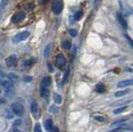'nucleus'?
Instances as JSON below:
<instances>
[{"mask_svg": "<svg viewBox=\"0 0 133 132\" xmlns=\"http://www.w3.org/2000/svg\"><path fill=\"white\" fill-rule=\"evenodd\" d=\"M126 121V119H121V120H118L117 121H115L113 122L112 124V126H115V125H117V124H120V123H123V122Z\"/></svg>", "mask_w": 133, "mask_h": 132, "instance_id": "27", "label": "nucleus"}, {"mask_svg": "<svg viewBox=\"0 0 133 132\" xmlns=\"http://www.w3.org/2000/svg\"><path fill=\"white\" fill-rule=\"evenodd\" d=\"M51 44H48V45H47L46 47L44 48V51H43V56L44 57H48L49 56V54H50V52H51V49H52V47H51Z\"/></svg>", "mask_w": 133, "mask_h": 132, "instance_id": "14", "label": "nucleus"}, {"mask_svg": "<svg viewBox=\"0 0 133 132\" xmlns=\"http://www.w3.org/2000/svg\"><path fill=\"white\" fill-rule=\"evenodd\" d=\"M69 71H66L65 72V74H64V76H63V84H65L66 81H67L68 80V77H69Z\"/></svg>", "mask_w": 133, "mask_h": 132, "instance_id": "21", "label": "nucleus"}, {"mask_svg": "<svg viewBox=\"0 0 133 132\" xmlns=\"http://www.w3.org/2000/svg\"><path fill=\"white\" fill-rule=\"evenodd\" d=\"M8 1L9 0H1V2H0V20L3 17V12H5L6 7L8 4Z\"/></svg>", "mask_w": 133, "mask_h": 132, "instance_id": "10", "label": "nucleus"}, {"mask_svg": "<svg viewBox=\"0 0 133 132\" xmlns=\"http://www.w3.org/2000/svg\"><path fill=\"white\" fill-rule=\"evenodd\" d=\"M117 19L118 22L120 23V25L123 27V28L124 29L127 28V21H126V19L124 18V17H122V14L117 13Z\"/></svg>", "mask_w": 133, "mask_h": 132, "instance_id": "9", "label": "nucleus"}, {"mask_svg": "<svg viewBox=\"0 0 133 132\" xmlns=\"http://www.w3.org/2000/svg\"><path fill=\"white\" fill-rule=\"evenodd\" d=\"M98 1V0H95V2H97Z\"/></svg>", "mask_w": 133, "mask_h": 132, "instance_id": "37", "label": "nucleus"}, {"mask_svg": "<svg viewBox=\"0 0 133 132\" xmlns=\"http://www.w3.org/2000/svg\"><path fill=\"white\" fill-rule=\"evenodd\" d=\"M54 101L56 104H61L63 102V97L60 94H56L54 96Z\"/></svg>", "mask_w": 133, "mask_h": 132, "instance_id": "18", "label": "nucleus"}, {"mask_svg": "<svg viewBox=\"0 0 133 132\" xmlns=\"http://www.w3.org/2000/svg\"><path fill=\"white\" fill-rule=\"evenodd\" d=\"M34 7H35V4H34L33 2H28V3L26 5V8L28 10H32V9H33Z\"/></svg>", "mask_w": 133, "mask_h": 132, "instance_id": "23", "label": "nucleus"}, {"mask_svg": "<svg viewBox=\"0 0 133 132\" xmlns=\"http://www.w3.org/2000/svg\"><path fill=\"white\" fill-rule=\"evenodd\" d=\"M11 109L13 113H14L17 116H22L24 112V108L21 104L18 103V102H13L11 105Z\"/></svg>", "mask_w": 133, "mask_h": 132, "instance_id": "2", "label": "nucleus"}, {"mask_svg": "<svg viewBox=\"0 0 133 132\" xmlns=\"http://www.w3.org/2000/svg\"><path fill=\"white\" fill-rule=\"evenodd\" d=\"M48 68H49V71H53V68H52V66H51V64H48Z\"/></svg>", "mask_w": 133, "mask_h": 132, "instance_id": "33", "label": "nucleus"}, {"mask_svg": "<svg viewBox=\"0 0 133 132\" xmlns=\"http://www.w3.org/2000/svg\"><path fill=\"white\" fill-rule=\"evenodd\" d=\"M94 119L96 120V121H100V122L105 121V118L104 117H102V116H94Z\"/></svg>", "mask_w": 133, "mask_h": 132, "instance_id": "25", "label": "nucleus"}, {"mask_svg": "<svg viewBox=\"0 0 133 132\" xmlns=\"http://www.w3.org/2000/svg\"><path fill=\"white\" fill-rule=\"evenodd\" d=\"M48 1L49 0H38V2L40 4H46Z\"/></svg>", "mask_w": 133, "mask_h": 132, "instance_id": "31", "label": "nucleus"}, {"mask_svg": "<svg viewBox=\"0 0 133 132\" xmlns=\"http://www.w3.org/2000/svg\"><path fill=\"white\" fill-rule=\"evenodd\" d=\"M66 62V57H64L63 54H58L56 57V61H55V65L59 69H62L65 66Z\"/></svg>", "mask_w": 133, "mask_h": 132, "instance_id": "3", "label": "nucleus"}, {"mask_svg": "<svg viewBox=\"0 0 133 132\" xmlns=\"http://www.w3.org/2000/svg\"><path fill=\"white\" fill-rule=\"evenodd\" d=\"M133 85V79L129 80H124V81H121L119 83L117 84L118 87H126L128 86H132Z\"/></svg>", "mask_w": 133, "mask_h": 132, "instance_id": "11", "label": "nucleus"}, {"mask_svg": "<svg viewBox=\"0 0 133 132\" xmlns=\"http://www.w3.org/2000/svg\"><path fill=\"white\" fill-rule=\"evenodd\" d=\"M106 90V86L105 85H103L102 83L97 84V86H96V91H97L98 93H103Z\"/></svg>", "mask_w": 133, "mask_h": 132, "instance_id": "15", "label": "nucleus"}, {"mask_svg": "<svg viewBox=\"0 0 133 132\" xmlns=\"http://www.w3.org/2000/svg\"><path fill=\"white\" fill-rule=\"evenodd\" d=\"M31 112L33 114V116L35 117L36 119H38L40 116V111H39L38 105L36 101H33L31 103V107H30Z\"/></svg>", "mask_w": 133, "mask_h": 132, "instance_id": "6", "label": "nucleus"}, {"mask_svg": "<svg viewBox=\"0 0 133 132\" xmlns=\"http://www.w3.org/2000/svg\"><path fill=\"white\" fill-rule=\"evenodd\" d=\"M82 15H83V12H82V10H79V11H77L74 14V20H76V21H78V20H80L81 18H82Z\"/></svg>", "mask_w": 133, "mask_h": 132, "instance_id": "19", "label": "nucleus"}, {"mask_svg": "<svg viewBox=\"0 0 133 132\" xmlns=\"http://www.w3.org/2000/svg\"><path fill=\"white\" fill-rule=\"evenodd\" d=\"M132 66H133V64H132Z\"/></svg>", "mask_w": 133, "mask_h": 132, "instance_id": "38", "label": "nucleus"}, {"mask_svg": "<svg viewBox=\"0 0 133 132\" xmlns=\"http://www.w3.org/2000/svg\"><path fill=\"white\" fill-rule=\"evenodd\" d=\"M127 106H122V107H118V108L115 109L114 111H113V114L114 115H118V114H121L122 112H123L124 111L127 109Z\"/></svg>", "mask_w": 133, "mask_h": 132, "instance_id": "16", "label": "nucleus"}, {"mask_svg": "<svg viewBox=\"0 0 133 132\" xmlns=\"http://www.w3.org/2000/svg\"><path fill=\"white\" fill-rule=\"evenodd\" d=\"M51 83H52V78L50 76H45L43 79V81H42V84H43L46 86H50Z\"/></svg>", "mask_w": 133, "mask_h": 132, "instance_id": "17", "label": "nucleus"}, {"mask_svg": "<svg viewBox=\"0 0 133 132\" xmlns=\"http://www.w3.org/2000/svg\"><path fill=\"white\" fill-rule=\"evenodd\" d=\"M26 15L23 12H18L16 13H14L11 17V21L13 23H18V22H22L25 18Z\"/></svg>", "mask_w": 133, "mask_h": 132, "instance_id": "5", "label": "nucleus"}, {"mask_svg": "<svg viewBox=\"0 0 133 132\" xmlns=\"http://www.w3.org/2000/svg\"><path fill=\"white\" fill-rule=\"evenodd\" d=\"M21 124V120H17V121L15 122V125H20Z\"/></svg>", "mask_w": 133, "mask_h": 132, "instance_id": "34", "label": "nucleus"}, {"mask_svg": "<svg viewBox=\"0 0 133 132\" xmlns=\"http://www.w3.org/2000/svg\"><path fill=\"white\" fill-rule=\"evenodd\" d=\"M32 80H33V77H32V76H26V77H24V81H26V82H30Z\"/></svg>", "mask_w": 133, "mask_h": 132, "instance_id": "29", "label": "nucleus"}, {"mask_svg": "<svg viewBox=\"0 0 133 132\" xmlns=\"http://www.w3.org/2000/svg\"><path fill=\"white\" fill-rule=\"evenodd\" d=\"M13 132H22V131H20L19 130H18V129H14L13 130Z\"/></svg>", "mask_w": 133, "mask_h": 132, "instance_id": "36", "label": "nucleus"}, {"mask_svg": "<svg viewBox=\"0 0 133 132\" xmlns=\"http://www.w3.org/2000/svg\"><path fill=\"white\" fill-rule=\"evenodd\" d=\"M33 63V60H28V61H26L24 62V66H29V65H31Z\"/></svg>", "mask_w": 133, "mask_h": 132, "instance_id": "30", "label": "nucleus"}, {"mask_svg": "<svg viewBox=\"0 0 133 132\" xmlns=\"http://www.w3.org/2000/svg\"><path fill=\"white\" fill-rule=\"evenodd\" d=\"M44 126H45V129L47 130V131H50V130L53 127V124L52 120L51 119L46 120L45 123H44Z\"/></svg>", "mask_w": 133, "mask_h": 132, "instance_id": "13", "label": "nucleus"}, {"mask_svg": "<svg viewBox=\"0 0 133 132\" xmlns=\"http://www.w3.org/2000/svg\"><path fill=\"white\" fill-rule=\"evenodd\" d=\"M110 132H122V128H121V127H118V128L113 130V131H110Z\"/></svg>", "mask_w": 133, "mask_h": 132, "instance_id": "32", "label": "nucleus"}, {"mask_svg": "<svg viewBox=\"0 0 133 132\" xmlns=\"http://www.w3.org/2000/svg\"><path fill=\"white\" fill-rule=\"evenodd\" d=\"M29 35H30V32L28 31H23L19 32V33L16 34L13 37V43H19L20 42H23L24 40H26L29 37Z\"/></svg>", "mask_w": 133, "mask_h": 132, "instance_id": "1", "label": "nucleus"}, {"mask_svg": "<svg viewBox=\"0 0 133 132\" xmlns=\"http://www.w3.org/2000/svg\"><path fill=\"white\" fill-rule=\"evenodd\" d=\"M5 62H6L7 66L9 67L15 66L17 65V62H18V58H17V57L15 55H11V56H9L8 57H7L5 60Z\"/></svg>", "mask_w": 133, "mask_h": 132, "instance_id": "7", "label": "nucleus"}, {"mask_svg": "<svg viewBox=\"0 0 133 132\" xmlns=\"http://www.w3.org/2000/svg\"><path fill=\"white\" fill-rule=\"evenodd\" d=\"M8 76V78L10 79L11 81H15V80L18 79V76H17L14 73H9Z\"/></svg>", "mask_w": 133, "mask_h": 132, "instance_id": "24", "label": "nucleus"}, {"mask_svg": "<svg viewBox=\"0 0 133 132\" xmlns=\"http://www.w3.org/2000/svg\"><path fill=\"white\" fill-rule=\"evenodd\" d=\"M4 102H5V101L3 99H0V104H3Z\"/></svg>", "mask_w": 133, "mask_h": 132, "instance_id": "35", "label": "nucleus"}, {"mask_svg": "<svg viewBox=\"0 0 133 132\" xmlns=\"http://www.w3.org/2000/svg\"><path fill=\"white\" fill-rule=\"evenodd\" d=\"M128 93V91L127 90H125V91H117L116 93L114 94V96L116 97H121V96H125V95H127Z\"/></svg>", "mask_w": 133, "mask_h": 132, "instance_id": "20", "label": "nucleus"}, {"mask_svg": "<svg viewBox=\"0 0 133 132\" xmlns=\"http://www.w3.org/2000/svg\"><path fill=\"white\" fill-rule=\"evenodd\" d=\"M69 34L71 35L72 37H76L77 35V31L76 29H73V28H71L69 29Z\"/></svg>", "mask_w": 133, "mask_h": 132, "instance_id": "22", "label": "nucleus"}, {"mask_svg": "<svg viewBox=\"0 0 133 132\" xmlns=\"http://www.w3.org/2000/svg\"><path fill=\"white\" fill-rule=\"evenodd\" d=\"M63 8V4L61 0H55L53 4V12L55 14L58 15L61 13Z\"/></svg>", "mask_w": 133, "mask_h": 132, "instance_id": "4", "label": "nucleus"}, {"mask_svg": "<svg viewBox=\"0 0 133 132\" xmlns=\"http://www.w3.org/2000/svg\"><path fill=\"white\" fill-rule=\"evenodd\" d=\"M62 47L66 50H70L72 48V42L68 41V40H64L63 43H62Z\"/></svg>", "mask_w": 133, "mask_h": 132, "instance_id": "12", "label": "nucleus"}, {"mask_svg": "<svg viewBox=\"0 0 133 132\" xmlns=\"http://www.w3.org/2000/svg\"><path fill=\"white\" fill-rule=\"evenodd\" d=\"M39 91H40V95L42 97H43V98H48L49 97V95H50V91H49V90L48 88V86H44L43 84L40 85V89H39Z\"/></svg>", "mask_w": 133, "mask_h": 132, "instance_id": "8", "label": "nucleus"}, {"mask_svg": "<svg viewBox=\"0 0 133 132\" xmlns=\"http://www.w3.org/2000/svg\"><path fill=\"white\" fill-rule=\"evenodd\" d=\"M49 132H59V130L57 126H53V128L49 131Z\"/></svg>", "mask_w": 133, "mask_h": 132, "instance_id": "28", "label": "nucleus"}, {"mask_svg": "<svg viewBox=\"0 0 133 132\" xmlns=\"http://www.w3.org/2000/svg\"><path fill=\"white\" fill-rule=\"evenodd\" d=\"M34 132H42L41 126L39 124H36L34 126Z\"/></svg>", "mask_w": 133, "mask_h": 132, "instance_id": "26", "label": "nucleus"}]
</instances>
